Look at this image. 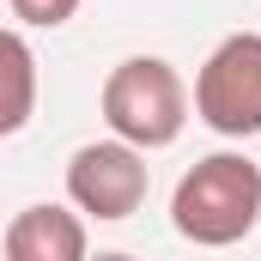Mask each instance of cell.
<instances>
[{"instance_id": "52a82bcc", "label": "cell", "mask_w": 261, "mask_h": 261, "mask_svg": "<svg viewBox=\"0 0 261 261\" xmlns=\"http://www.w3.org/2000/svg\"><path fill=\"white\" fill-rule=\"evenodd\" d=\"M6 12L24 31H61L67 18L79 12V0H6Z\"/></svg>"}, {"instance_id": "8992f818", "label": "cell", "mask_w": 261, "mask_h": 261, "mask_svg": "<svg viewBox=\"0 0 261 261\" xmlns=\"http://www.w3.org/2000/svg\"><path fill=\"white\" fill-rule=\"evenodd\" d=\"M0 55H6V79H12L6 110H0V134H24L31 110H37V49H31V37H24V24L6 31Z\"/></svg>"}, {"instance_id": "5b68a950", "label": "cell", "mask_w": 261, "mask_h": 261, "mask_svg": "<svg viewBox=\"0 0 261 261\" xmlns=\"http://www.w3.org/2000/svg\"><path fill=\"white\" fill-rule=\"evenodd\" d=\"M85 213L73 206V200H37V206H24V213H12V225H6V237H0V249L6 261H85Z\"/></svg>"}, {"instance_id": "7a4b0ae2", "label": "cell", "mask_w": 261, "mask_h": 261, "mask_svg": "<svg viewBox=\"0 0 261 261\" xmlns=\"http://www.w3.org/2000/svg\"><path fill=\"white\" fill-rule=\"evenodd\" d=\"M110 134H122L146 152H164L176 146L189 128V110H195V91L182 85V73L164 61V55H128V61L110 67L103 79V97H97Z\"/></svg>"}, {"instance_id": "6da1fadb", "label": "cell", "mask_w": 261, "mask_h": 261, "mask_svg": "<svg viewBox=\"0 0 261 261\" xmlns=\"http://www.w3.org/2000/svg\"><path fill=\"white\" fill-rule=\"evenodd\" d=\"M170 225L195 249H231L261 225V164L243 152H206L170 195Z\"/></svg>"}, {"instance_id": "277c9868", "label": "cell", "mask_w": 261, "mask_h": 261, "mask_svg": "<svg viewBox=\"0 0 261 261\" xmlns=\"http://www.w3.org/2000/svg\"><path fill=\"white\" fill-rule=\"evenodd\" d=\"M152 189V170H146V146H134L122 134L110 140H85L73 158H67V200L97 219V225H122L146 206Z\"/></svg>"}, {"instance_id": "3957f363", "label": "cell", "mask_w": 261, "mask_h": 261, "mask_svg": "<svg viewBox=\"0 0 261 261\" xmlns=\"http://www.w3.org/2000/svg\"><path fill=\"white\" fill-rule=\"evenodd\" d=\"M195 116L219 140L261 134V31H231L195 73Z\"/></svg>"}]
</instances>
